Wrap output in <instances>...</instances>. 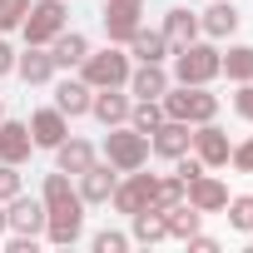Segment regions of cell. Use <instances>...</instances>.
<instances>
[{
	"mask_svg": "<svg viewBox=\"0 0 253 253\" xmlns=\"http://www.w3.org/2000/svg\"><path fill=\"white\" fill-rule=\"evenodd\" d=\"M40 199H45V238L55 248H70L80 238V228H84V199H80V189H70V174L55 169V174H45V194Z\"/></svg>",
	"mask_w": 253,
	"mask_h": 253,
	"instance_id": "obj_1",
	"label": "cell"
},
{
	"mask_svg": "<svg viewBox=\"0 0 253 253\" xmlns=\"http://www.w3.org/2000/svg\"><path fill=\"white\" fill-rule=\"evenodd\" d=\"M164 104V119H184V124H209L218 114V94H209L204 84H179V89H164L159 94Z\"/></svg>",
	"mask_w": 253,
	"mask_h": 253,
	"instance_id": "obj_2",
	"label": "cell"
},
{
	"mask_svg": "<svg viewBox=\"0 0 253 253\" xmlns=\"http://www.w3.org/2000/svg\"><path fill=\"white\" fill-rule=\"evenodd\" d=\"M104 159H109L119 174L144 169V159H149V139H144L139 129H129V124H114V129L104 134Z\"/></svg>",
	"mask_w": 253,
	"mask_h": 253,
	"instance_id": "obj_3",
	"label": "cell"
},
{
	"mask_svg": "<svg viewBox=\"0 0 253 253\" xmlns=\"http://www.w3.org/2000/svg\"><path fill=\"white\" fill-rule=\"evenodd\" d=\"M218 70H223V55L213 45H199V40H189L179 50V60H174V80L179 84H209V80H218Z\"/></svg>",
	"mask_w": 253,
	"mask_h": 253,
	"instance_id": "obj_4",
	"label": "cell"
},
{
	"mask_svg": "<svg viewBox=\"0 0 253 253\" xmlns=\"http://www.w3.org/2000/svg\"><path fill=\"white\" fill-rule=\"evenodd\" d=\"M80 70H84V84H89V89L129 84V55H119L114 45H109V50H99V55H84V60H80Z\"/></svg>",
	"mask_w": 253,
	"mask_h": 253,
	"instance_id": "obj_5",
	"label": "cell"
},
{
	"mask_svg": "<svg viewBox=\"0 0 253 253\" xmlns=\"http://www.w3.org/2000/svg\"><path fill=\"white\" fill-rule=\"evenodd\" d=\"M65 30V0H40L25 15V45H50Z\"/></svg>",
	"mask_w": 253,
	"mask_h": 253,
	"instance_id": "obj_6",
	"label": "cell"
},
{
	"mask_svg": "<svg viewBox=\"0 0 253 253\" xmlns=\"http://www.w3.org/2000/svg\"><path fill=\"white\" fill-rule=\"evenodd\" d=\"M114 209L119 213H139V209H154V174H139V169H129V179H124V184H114Z\"/></svg>",
	"mask_w": 253,
	"mask_h": 253,
	"instance_id": "obj_7",
	"label": "cell"
},
{
	"mask_svg": "<svg viewBox=\"0 0 253 253\" xmlns=\"http://www.w3.org/2000/svg\"><path fill=\"white\" fill-rule=\"evenodd\" d=\"M5 223H10L15 233L40 238V233H45V199H25V194L5 199Z\"/></svg>",
	"mask_w": 253,
	"mask_h": 253,
	"instance_id": "obj_8",
	"label": "cell"
},
{
	"mask_svg": "<svg viewBox=\"0 0 253 253\" xmlns=\"http://www.w3.org/2000/svg\"><path fill=\"white\" fill-rule=\"evenodd\" d=\"M189 149L204 159V169H223V164H228V154H233L228 134L218 129L213 119H209V124H199V134H194V144H189Z\"/></svg>",
	"mask_w": 253,
	"mask_h": 253,
	"instance_id": "obj_9",
	"label": "cell"
},
{
	"mask_svg": "<svg viewBox=\"0 0 253 253\" xmlns=\"http://www.w3.org/2000/svg\"><path fill=\"white\" fill-rule=\"evenodd\" d=\"M139 5H144V0H109V5H104V35H109V45L129 40L139 30Z\"/></svg>",
	"mask_w": 253,
	"mask_h": 253,
	"instance_id": "obj_10",
	"label": "cell"
},
{
	"mask_svg": "<svg viewBox=\"0 0 253 253\" xmlns=\"http://www.w3.org/2000/svg\"><path fill=\"white\" fill-rule=\"evenodd\" d=\"M184 199L199 209V213H218L223 204H228V184L223 179H213L209 169L199 174V179H189V189H184Z\"/></svg>",
	"mask_w": 253,
	"mask_h": 253,
	"instance_id": "obj_11",
	"label": "cell"
},
{
	"mask_svg": "<svg viewBox=\"0 0 253 253\" xmlns=\"http://www.w3.org/2000/svg\"><path fill=\"white\" fill-rule=\"evenodd\" d=\"M30 149H35L30 124H20V119H0V164H25Z\"/></svg>",
	"mask_w": 253,
	"mask_h": 253,
	"instance_id": "obj_12",
	"label": "cell"
},
{
	"mask_svg": "<svg viewBox=\"0 0 253 253\" xmlns=\"http://www.w3.org/2000/svg\"><path fill=\"white\" fill-rule=\"evenodd\" d=\"M129 94H119V84L114 89H94V99H89V114L104 124V129H114V124H129Z\"/></svg>",
	"mask_w": 253,
	"mask_h": 253,
	"instance_id": "obj_13",
	"label": "cell"
},
{
	"mask_svg": "<svg viewBox=\"0 0 253 253\" xmlns=\"http://www.w3.org/2000/svg\"><path fill=\"white\" fill-rule=\"evenodd\" d=\"M30 139H35V149H55L60 139H70L65 114H60V109H35V114H30Z\"/></svg>",
	"mask_w": 253,
	"mask_h": 253,
	"instance_id": "obj_14",
	"label": "cell"
},
{
	"mask_svg": "<svg viewBox=\"0 0 253 253\" xmlns=\"http://www.w3.org/2000/svg\"><path fill=\"white\" fill-rule=\"evenodd\" d=\"M149 144H154V154H164V159H179V154H189L194 134H189V124H184V119H164L159 129L149 134Z\"/></svg>",
	"mask_w": 253,
	"mask_h": 253,
	"instance_id": "obj_15",
	"label": "cell"
},
{
	"mask_svg": "<svg viewBox=\"0 0 253 253\" xmlns=\"http://www.w3.org/2000/svg\"><path fill=\"white\" fill-rule=\"evenodd\" d=\"M114 164H89L84 174H80V199L84 204H109V194H114Z\"/></svg>",
	"mask_w": 253,
	"mask_h": 253,
	"instance_id": "obj_16",
	"label": "cell"
},
{
	"mask_svg": "<svg viewBox=\"0 0 253 253\" xmlns=\"http://www.w3.org/2000/svg\"><path fill=\"white\" fill-rule=\"evenodd\" d=\"M89 99H94V89H89L84 80H60V84H55V109H60L65 119L89 114Z\"/></svg>",
	"mask_w": 253,
	"mask_h": 253,
	"instance_id": "obj_17",
	"label": "cell"
},
{
	"mask_svg": "<svg viewBox=\"0 0 253 253\" xmlns=\"http://www.w3.org/2000/svg\"><path fill=\"white\" fill-rule=\"evenodd\" d=\"M199 30H204L209 40H223V35H233V30H238V10H233V0H213V5L199 15Z\"/></svg>",
	"mask_w": 253,
	"mask_h": 253,
	"instance_id": "obj_18",
	"label": "cell"
},
{
	"mask_svg": "<svg viewBox=\"0 0 253 253\" xmlns=\"http://www.w3.org/2000/svg\"><path fill=\"white\" fill-rule=\"evenodd\" d=\"M194 35H199V15L184 10V5H174V10L164 15V40H169V50H184Z\"/></svg>",
	"mask_w": 253,
	"mask_h": 253,
	"instance_id": "obj_19",
	"label": "cell"
},
{
	"mask_svg": "<svg viewBox=\"0 0 253 253\" xmlns=\"http://www.w3.org/2000/svg\"><path fill=\"white\" fill-rule=\"evenodd\" d=\"M15 70H20L25 84H45L55 75V55H45V45H30L25 55H15Z\"/></svg>",
	"mask_w": 253,
	"mask_h": 253,
	"instance_id": "obj_20",
	"label": "cell"
},
{
	"mask_svg": "<svg viewBox=\"0 0 253 253\" xmlns=\"http://www.w3.org/2000/svg\"><path fill=\"white\" fill-rule=\"evenodd\" d=\"M89 164H94V149H89L84 139H60V144H55V169H65V174L80 179Z\"/></svg>",
	"mask_w": 253,
	"mask_h": 253,
	"instance_id": "obj_21",
	"label": "cell"
},
{
	"mask_svg": "<svg viewBox=\"0 0 253 253\" xmlns=\"http://www.w3.org/2000/svg\"><path fill=\"white\" fill-rule=\"evenodd\" d=\"M50 45H55V50H50V55H55V70H70V65H80V60L89 55V40H84L80 30H60Z\"/></svg>",
	"mask_w": 253,
	"mask_h": 253,
	"instance_id": "obj_22",
	"label": "cell"
},
{
	"mask_svg": "<svg viewBox=\"0 0 253 253\" xmlns=\"http://www.w3.org/2000/svg\"><path fill=\"white\" fill-rule=\"evenodd\" d=\"M129 50L139 55V65H159V60L169 55V40H164V30H144V25H139V30L129 35Z\"/></svg>",
	"mask_w": 253,
	"mask_h": 253,
	"instance_id": "obj_23",
	"label": "cell"
},
{
	"mask_svg": "<svg viewBox=\"0 0 253 253\" xmlns=\"http://www.w3.org/2000/svg\"><path fill=\"white\" fill-rule=\"evenodd\" d=\"M169 89V75L159 70V65H139V70H129V94H139V99H159Z\"/></svg>",
	"mask_w": 253,
	"mask_h": 253,
	"instance_id": "obj_24",
	"label": "cell"
},
{
	"mask_svg": "<svg viewBox=\"0 0 253 253\" xmlns=\"http://www.w3.org/2000/svg\"><path fill=\"white\" fill-rule=\"evenodd\" d=\"M199 209L184 199V204H174V209H164V228H169V238H189V233H199Z\"/></svg>",
	"mask_w": 253,
	"mask_h": 253,
	"instance_id": "obj_25",
	"label": "cell"
},
{
	"mask_svg": "<svg viewBox=\"0 0 253 253\" xmlns=\"http://www.w3.org/2000/svg\"><path fill=\"white\" fill-rule=\"evenodd\" d=\"M159 238H169L164 209H139V213H134V243H159Z\"/></svg>",
	"mask_w": 253,
	"mask_h": 253,
	"instance_id": "obj_26",
	"label": "cell"
},
{
	"mask_svg": "<svg viewBox=\"0 0 253 253\" xmlns=\"http://www.w3.org/2000/svg\"><path fill=\"white\" fill-rule=\"evenodd\" d=\"M218 75H228L233 84H248L253 80V45H233L228 55H223V70Z\"/></svg>",
	"mask_w": 253,
	"mask_h": 253,
	"instance_id": "obj_27",
	"label": "cell"
},
{
	"mask_svg": "<svg viewBox=\"0 0 253 253\" xmlns=\"http://www.w3.org/2000/svg\"><path fill=\"white\" fill-rule=\"evenodd\" d=\"M159 124H164V104H159V99H139V104L129 109V129H139L144 139L159 129Z\"/></svg>",
	"mask_w": 253,
	"mask_h": 253,
	"instance_id": "obj_28",
	"label": "cell"
},
{
	"mask_svg": "<svg viewBox=\"0 0 253 253\" xmlns=\"http://www.w3.org/2000/svg\"><path fill=\"white\" fill-rule=\"evenodd\" d=\"M184 179L174 174V179H154V209H174V204H184Z\"/></svg>",
	"mask_w": 253,
	"mask_h": 253,
	"instance_id": "obj_29",
	"label": "cell"
},
{
	"mask_svg": "<svg viewBox=\"0 0 253 253\" xmlns=\"http://www.w3.org/2000/svg\"><path fill=\"white\" fill-rule=\"evenodd\" d=\"M30 15V0H0V30H15Z\"/></svg>",
	"mask_w": 253,
	"mask_h": 253,
	"instance_id": "obj_30",
	"label": "cell"
},
{
	"mask_svg": "<svg viewBox=\"0 0 253 253\" xmlns=\"http://www.w3.org/2000/svg\"><path fill=\"white\" fill-rule=\"evenodd\" d=\"M223 209H228V223H233V228H243V233L253 228V199H248V194L233 199V204H223Z\"/></svg>",
	"mask_w": 253,
	"mask_h": 253,
	"instance_id": "obj_31",
	"label": "cell"
},
{
	"mask_svg": "<svg viewBox=\"0 0 253 253\" xmlns=\"http://www.w3.org/2000/svg\"><path fill=\"white\" fill-rule=\"evenodd\" d=\"M124 248H129L124 233H114V228H99L94 233V253H124Z\"/></svg>",
	"mask_w": 253,
	"mask_h": 253,
	"instance_id": "obj_32",
	"label": "cell"
},
{
	"mask_svg": "<svg viewBox=\"0 0 253 253\" xmlns=\"http://www.w3.org/2000/svg\"><path fill=\"white\" fill-rule=\"evenodd\" d=\"M15 194H20V174H15V164H0V204L15 199Z\"/></svg>",
	"mask_w": 253,
	"mask_h": 253,
	"instance_id": "obj_33",
	"label": "cell"
},
{
	"mask_svg": "<svg viewBox=\"0 0 253 253\" xmlns=\"http://www.w3.org/2000/svg\"><path fill=\"white\" fill-rule=\"evenodd\" d=\"M228 159H233V169H238V174H253V139L233 144V154H228Z\"/></svg>",
	"mask_w": 253,
	"mask_h": 253,
	"instance_id": "obj_34",
	"label": "cell"
},
{
	"mask_svg": "<svg viewBox=\"0 0 253 253\" xmlns=\"http://www.w3.org/2000/svg\"><path fill=\"white\" fill-rule=\"evenodd\" d=\"M233 109H238V114H243V119L253 124V80H248V84H243V89L233 94Z\"/></svg>",
	"mask_w": 253,
	"mask_h": 253,
	"instance_id": "obj_35",
	"label": "cell"
},
{
	"mask_svg": "<svg viewBox=\"0 0 253 253\" xmlns=\"http://www.w3.org/2000/svg\"><path fill=\"white\" fill-rule=\"evenodd\" d=\"M184 243H189L194 253H218V238H209V233H189Z\"/></svg>",
	"mask_w": 253,
	"mask_h": 253,
	"instance_id": "obj_36",
	"label": "cell"
},
{
	"mask_svg": "<svg viewBox=\"0 0 253 253\" xmlns=\"http://www.w3.org/2000/svg\"><path fill=\"white\" fill-rule=\"evenodd\" d=\"M5 253H35V238H30V233H15V238L5 243Z\"/></svg>",
	"mask_w": 253,
	"mask_h": 253,
	"instance_id": "obj_37",
	"label": "cell"
},
{
	"mask_svg": "<svg viewBox=\"0 0 253 253\" xmlns=\"http://www.w3.org/2000/svg\"><path fill=\"white\" fill-rule=\"evenodd\" d=\"M10 70H15V50L0 40V75H10Z\"/></svg>",
	"mask_w": 253,
	"mask_h": 253,
	"instance_id": "obj_38",
	"label": "cell"
},
{
	"mask_svg": "<svg viewBox=\"0 0 253 253\" xmlns=\"http://www.w3.org/2000/svg\"><path fill=\"white\" fill-rule=\"evenodd\" d=\"M5 228H10V223H5V204H0V233H5Z\"/></svg>",
	"mask_w": 253,
	"mask_h": 253,
	"instance_id": "obj_39",
	"label": "cell"
}]
</instances>
